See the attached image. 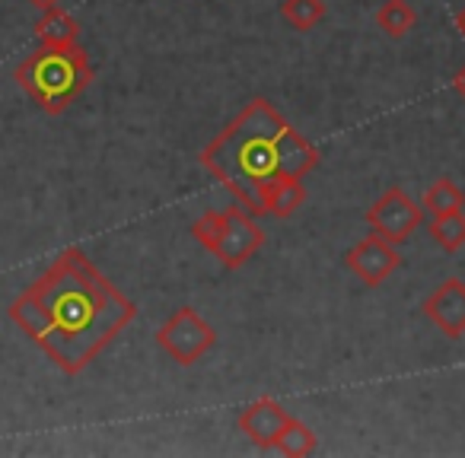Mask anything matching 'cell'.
Listing matches in <instances>:
<instances>
[{
	"label": "cell",
	"instance_id": "cell-1",
	"mask_svg": "<svg viewBox=\"0 0 465 458\" xmlns=\"http://www.w3.org/2000/svg\"><path fill=\"white\" fill-rule=\"evenodd\" d=\"M7 316L45 350L54 366L77 375L134 322L137 306L71 246L10 303Z\"/></svg>",
	"mask_w": 465,
	"mask_h": 458
},
{
	"label": "cell",
	"instance_id": "cell-2",
	"mask_svg": "<svg viewBox=\"0 0 465 458\" xmlns=\"http://www.w3.org/2000/svg\"><path fill=\"white\" fill-rule=\"evenodd\" d=\"M201 162L249 213L265 217L268 185L306 179L322 162V153L268 99H252L207 143Z\"/></svg>",
	"mask_w": 465,
	"mask_h": 458
},
{
	"label": "cell",
	"instance_id": "cell-3",
	"mask_svg": "<svg viewBox=\"0 0 465 458\" xmlns=\"http://www.w3.org/2000/svg\"><path fill=\"white\" fill-rule=\"evenodd\" d=\"M20 90L48 115H64L93 83V67L77 45H42L16 67Z\"/></svg>",
	"mask_w": 465,
	"mask_h": 458
},
{
	"label": "cell",
	"instance_id": "cell-4",
	"mask_svg": "<svg viewBox=\"0 0 465 458\" xmlns=\"http://www.w3.org/2000/svg\"><path fill=\"white\" fill-rule=\"evenodd\" d=\"M192 236L230 271L249 265L265 246V233H262L259 219L242 204L201 213L192 226Z\"/></svg>",
	"mask_w": 465,
	"mask_h": 458
},
{
	"label": "cell",
	"instance_id": "cell-5",
	"mask_svg": "<svg viewBox=\"0 0 465 458\" xmlns=\"http://www.w3.org/2000/svg\"><path fill=\"white\" fill-rule=\"evenodd\" d=\"M156 344L173 356L179 366H194L207 350L217 344V331L207 318H201L192 306L175 309L156 331Z\"/></svg>",
	"mask_w": 465,
	"mask_h": 458
},
{
	"label": "cell",
	"instance_id": "cell-6",
	"mask_svg": "<svg viewBox=\"0 0 465 458\" xmlns=\"http://www.w3.org/2000/svg\"><path fill=\"white\" fill-rule=\"evenodd\" d=\"M370 233L380 239L392 242V246H405L424 223V207L405 191V188L392 185L386 188L380 200L367 210Z\"/></svg>",
	"mask_w": 465,
	"mask_h": 458
},
{
	"label": "cell",
	"instance_id": "cell-7",
	"mask_svg": "<svg viewBox=\"0 0 465 458\" xmlns=\"http://www.w3.org/2000/svg\"><path fill=\"white\" fill-rule=\"evenodd\" d=\"M344 261H348L351 274H354L361 284L380 287L382 280L392 278V274L399 271L401 255H399V246H392V242L370 233L367 239H361L348 255H344Z\"/></svg>",
	"mask_w": 465,
	"mask_h": 458
},
{
	"label": "cell",
	"instance_id": "cell-8",
	"mask_svg": "<svg viewBox=\"0 0 465 458\" xmlns=\"http://www.w3.org/2000/svg\"><path fill=\"white\" fill-rule=\"evenodd\" d=\"M424 316L437 331H443L450 341L465 335V284L456 278L443 280L430 297L424 299Z\"/></svg>",
	"mask_w": 465,
	"mask_h": 458
},
{
	"label": "cell",
	"instance_id": "cell-9",
	"mask_svg": "<svg viewBox=\"0 0 465 458\" xmlns=\"http://www.w3.org/2000/svg\"><path fill=\"white\" fill-rule=\"evenodd\" d=\"M293 414L284 411V404H278L274 398H259L240 414V430L242 436H249V443H255L259 449H274L281 430Z\"/></svg>",
	"mask_w": 465,
	"mask_h": 458
},
{
	"label": "cell",
	"instance_id": "cell-10",
	"mask_svg": "<svg viewBox=\"0 0 465 458\" xmlns=\"http://www.w3.org/2000/svg\"><path fill=\"white\" fill-rule=\"evenodd\" d=\"M35 39H39V45H77L80 23L61 7L42 10L39 23H35Z\"/></svg>",
	"mask_w": 465,
	"mask_h": 458
},
{
	"label": "cell",
	"instance_id": "cell-11",
	"mask_svg": "<svg viewBox=\"0 0 465 458\" xmlns=\"http://www.w3.org/2000/svg\"><path fill=\"white\" fill-rule=\"evenodd\" d=\"M306 200V188H303V179H278L268 185L265 191V213L278 219H287L303 207Z\"/></svg>",
	"mask_w": 465,
	"mask_h": 458
},
{
	"label": "cell",
	"instance_id": "cell-12",
	"mask_svg": "<svg viewBox=\"0 0 465 458\" xmlns=\"http://www.w3.org/2000/svg\"><path fill=\"white\" fill-rule=\"evenodd\" d=\"M418 23V14L408 0H386L380 10H376V26L389 35V39H405L408 33Z\"/></svg>",
	"mask_w": 465,
	"mask_h": 458
},
{
	"label": "cell",
	"instance_id": "cell-13",
	"mask_svg": "<svg viewBox=\"0 0 465 458\" xmlns=\"http://www.w3.org/2000/svg\"><path fill=\"white\" fill-rule=\"evenodd\" d=\"M420 207H424L430 217H446V213L462 210V207H465V194H462V188H459L456 181L440 179V181H433V185L424 191V200H420Z\"/></svg>",
	"mask_w": 465,
	"mask_h": 458
},
{
	"label": "cell",
	"instance_id": "cell-14",
	"mask_svg": "<svg viewBox=\"0 0 465 458\" xmlns=\"http://www.w3.org/2000/svg\"><path fill=\"white\" fill-rule=\"evenodd\" d=\"M316 445H319L316 433H312L303 420L291 417L284 424V430H281L278 443H274V452H281V455H287V458H303V455H310V452H316Z\"/></svg>",
	"mask_w": 465,
	"mask_h": 458
},
{
	"label": "cell",
	"instance_id": "cell-15",
	"mask_svg": "<svg viewBox=\"0 0 465 458\" xmlns=\"http://www.w3.org/2000/svg\"><path fill=\"white\" fill-rule=\"evenodd\" d=\"M325 14H329L325 0H284V4H281V16H284V23H291V26L300 29V33L316 29L319 23L325 20Z\"/></svg>",
	"mask_w": 465,
	"mask_h": 458
},
{
	"label": "cell",
	"instance_id": "cell-16",
	"mask_svg": "<svg viewBox=\"0 0 465 458\" xmlns=\"http://www.w3.org/2000/svg\"><path fill=\"white\" fill-rule=\"evenodd\" d=\"M430 239L446 252H459L465 246V213H446V217H430Z\"/></svg>",
	"mask_w": 465,
	"mask_h": 458
},
{
	"label": "cell",
	"instance_id": "cell-17",
	"mask_svg": "<svg viewBox=\"0 0 465 458\" xmlns=\"http://www.w3.org/2000/svg\"><path fill=\"white\" fill-rule=\"evenodd\" d=\"M452 86H456V93H459V96L465 99V67H462V71L456 73V80H452Z\"/></svg>",
	"mask_w": 465,
	"mask_h": 458
},
{
	"label": "cell",
	"instance_id": "cell-18",
	"mask_svg": "<svg viewBox=\"0 0 465 458\" xmlns=\"http://www.w3.org/2000/svg\"><path fill=\"white\" fill-rule=\"evenodd\" d=\"M33 7H39V10H52V7H61V0H29Z\"/></svg>",
	"mask_w": 465,
	"mask_h": 458
},
{
	"label": "cell",
	"instance_id": "cell-19",
	"mask_svg": "<svg viewBox=\"0 0 465 458\" xmlns=\"http://www.w3.org/2000/svg\"><path fill=\"white\" fill-rule=\"evenodd\" d=\"M456 26H459V33H462V35H465V7H462V10H459V16H456Z\"/></svg>",
	"mask_w": 465,
	"mask_h": 458
}]
</instances>
